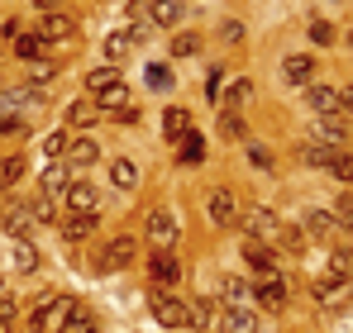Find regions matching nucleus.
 <instances>
[{
  "mask_svg": "<svg viewBox=\"0 0 353 333\" xmlns=\"http://www.w3.org/2000/svg\"><path fill=\"white\" fill-rule=\"evenodd\" d=\"M143 233H148L158 248H172V243H176V215H172V210H148Z\"/></svg>",
  "mask_w": 353,
  "mask_h": 333,
  "instance_id": "6e6552de",
  "label": "nucleus"
},
{
  "mask_svg": "<svg viewBox=\"0 0 353 333\" xmlns=\"http://www.w3.org/2000/svg\"><path fill=\"white\" fill-rule=\"evenodd\" d=\"M191 133V114L181 110V105H172V110L163 114V138H172V143H181Z\"/></svg>",
  "mask_w": 353,
  "mask_h": 333,
  "instance_id": "a211bd4d",
  "label": "nucleus"
},
{
  "mask_svg": "<svg viewBox=\"0 0 353 333\" xmlns=\"http://www.w3.org/2000/svg\"><path fill=\"white\" fill-rule=\"evenodd\" d=\"M248 96H253V86H248V81H234V91H230V100H234V105H243Z\"/></svg>",
  "mask_w": 353,
  "mask_h": 333,
  "instance_id": "de8ad7c7",
  "label": "nucleus"
},
{
  "mask_svg": "<svg viewBox=\"0 0 353 333\" xmlns=\"http://www.w3.org/2000/svg\"><path fill=\"white\" fill-rule=\"evenodd\" d=\"M239 224H243V233H248L253 243H277V233H282V219H277L268 205H248V210H239Z\"/></svg>",
  "mask_w": 353,
  "mask_h": 333,
  "instance_id": "f03ea898",
  "label": "nucleus"
},
{
  "mask_svg": "<svg viewBox=\"0 0 353 333\" xmlns=\"http://www.w3.org/2000/svg\"><path fill=\"white\" fill-rule=\"evenodd\" d=\"M210 219L220 224V228H234L239 224V195L230 186H215L210 191Z\"/></svg>",
  "mask_w": 353,
  "mask_h": 333,
  "instance_id": "0eeeda50",
  "label": "nucleus"
},
{
  "mask_svg": "<svg viewBox=\"0 0 353 333\" xmlns=\"http://www.w3.org/2000/svg\"><path fill=\"white\" fill-rule=\"evenodd\" d=\"M134 43H139V29H115V34L105 39V53H110V57H124Z\"/></svg>",
  "mask_w": 353,
  "mask_h": 333,
  "instance_id": "bb28decb",
  "label": "nucleus"
},
{
  "mask_svg": "<svg viewBox=\"0 0 353 333\" xmlns=\"http://www.w3.org/2000/svg\"><path fill=\"white\" fill-rule=\"evenodd\" d=\"M110 86H119V72H115V67H101V72H91V76H86V96H101V91H110Z\"/></svg>",
  "mask_w": 353,
  "mask_h": 333,
  "instance_id": "c85d7f7f",
  "label": "nucleus"
},
{
  "mask_svg": "<svg viewBox=\"0 0 353 333\" xmlns=\"http://www.w3.org/2000/svg\"><path fill=\"white\" fill-rule=\"evenodd\" d=\"M43 48H48V43H43L39 34H19V39H14V57H24V62H39Z\"/></svg>",
  "mask_w": 353,
  "mask_h": 333,
  "instance_id": "393cba45",
  "label": "nucleus"
},
{
  "mask_svg": "<svg viewBox=\"0 0 353 333\" xmlns=\"http://www.w3.org/2000/svg\"><path fill=\"white\" fill-rule=\"evenodd\" d=\"M201 53V39L196 34H176L172 39V57H196Z\"/></svg>",
  "mask_w": 353,
  "mask_h": 333,
  "instance_id": "ea45409f",
  "label": "nucleus"
},
{
  "mask_svg": "<svg viewBox=\"0 0 353 333\" xmlns=\"http://www.w3.org/2000/svg\"><path fill=\"white\" fill-rule=\"evenodd\" d=\"M34 5H39V10H43V14H48V10H53V5H58V0H34Z\"/></svg>",
  "mask_w": 353,
  "mask_h": 333,
  "instance_id": "603ef678",
  "label": "nucleus"
},
{
  "mask_svg": "<svg viewBox=\"0 0 353 333\" xmlns=\"http://www.w3.org/2000/svg\"><path fill=\"white\" fill-rule=\"evenodd\" d=\"M134 253H139V238H134V233H115V238L96 253V277H115V272H124V267L134 262Z\"/></svg>",
  "mask_w": 353,
  "mask_h": 333,
  "instance_id": "f257e3e1",
  "label": "nucleus"
},
{
  "mask_svg": "<svg viewBox=\"0 0 353 333\" xmlns=\"http://www.w3.org/2000/svg\"><path fill=\"white\" fill-rule=\"evenodd\" d=\"M172 81H176L172 67H163V62H153V67H148V86H153V91H168Z\"/></svg>",
  "mask_w": 353,
  "mask_h": 333,
  "instance_id": "58836bf2",
  "label": "nucleus"
},
{
  "mask_svg": "<svg viewBox=\"0 0 353 333\" xmlns=\"http://www.w3.org/2000/svg\"><path fill=\"white\" fill-rule=\"evenodd\" d=\"M14 267H19V272H34V267H39V253L29 248V238H14Z\"/></svg>",
  "mask_w": 353,
  "mask_h": 333,
  "instance_id": "c9c22d12",
  "label": "nucleus"
},
{
  "mask_svg": "<svg viewBox=\"0 0 353 333\" xmlns=\"http://www.w3.org/2000/svg\"><path fill=\"white\" fill-rule=\"evenodd\" d=\"M39 186H43V195H62V191H67V166L53 162L48 171H43V181H39Z\"/></svg>",
  "mask_w": 353,
  "mask_h": 333,
  "instance_id": "473e14b6",
  "label": "nucleus"
},
{
  "mask_svg": "<svg viewBox=\"0 0 353 333\" xmlns=\"http://www.w3.org/2000/svg\"><path fill=\"white\" fill-rule=\"evenodd\" d=\"M96 100H91V96H81V100H72V105H67V124H72V129H86V124H96Z\"/></svg>",
  "mask_w": 353,
  "mask_h": 333,
  "instance_id": "4be33fe9",
  "label": "nucleus"
},
{
  "mask_svg": "<svg viewBox=\"0 0 353 333\" xmlns=\"http://www.w3.org/2000/svg\"><path fill=\"white\" fill-rule=\"evenodd\" d=\"M225 290H230V300H234L239 310H248V305H253V290H248V286H243L239 277H230V281H225Z\"/></svg>",
  "mask_w": 353,
  "mask_h": 333,
  "instance_id": "4c0bfd02",
  "label": "nucleus"
},
{
  "mask_svg": "<svg viewBox=\"0 0 353 333\" xmlns=\"http://www.w3.org/2000/svg\"><path fill=\"white\" fill-rule=\"evenodd\" d=\"M43 153H48L53 162H58V158H67V133H48V138H43Z\"/></svg>",
  "mask_w": 353,
  "mask_h": 333,
  "instance_id": "79ce46f5",
  "label": "nucleus"
},
{
  "mask_svg": "<svg viewBox=\"0 0 353 333\" xmlns=\"http://www.w3.org/2000/svg\"><path fill=\"white\" fill-rule=\"evenodd\" d=\"M58 333H96V314H91V310H81V305H77V310H72V314H67V324H62Z\"/></svg>",
  "mask_w": 353,
  "mask_h": 333,
  "instance_id": "cd10ccee",
  "label": "nucleus"
},
{
  "mask_svg": "<svg viewBox=\"0 0 353 333\" xmlns=\"http://www.w3.org/2000/svg\"><path fill=\"white\" fill-rule=\"evenodd\" d=\"M0 319H10V324H14V300H0Z\"/></svg>",
  "mask_w": 353,
  "mask_h": 333,
  "instance_id": "3c124183",
  "label": "nucleus"
},
{
  "mask_svg": "<svg viewBox=\"0 0 353 333\" xmlns=\"http://www.w3.org/2000/svg\"><path fill=\"white\" fill-rule=\"evenodd\" d=\"M0 133H5V138H24L29 124H24V119H0Z\"/></svg>",
  "mask_w": 353,
  "mask_h": 333,
  "instance_id": "c03bdc74",
  "label": "nucleus"
},
{
  "mask_svg": "<svg viewBox=\"0 0 353 333\" xmlns=\"http://www.w3.org/2000/svg\"><path fill=\"white\" fill-rule=\"evenodd\" d=\"M334 219L344 224V228H353V195H339V205H334Z\"/></svg>",
  "mask_w": 353,
  "mask_h": 333,
  "instance_id": "37998d69",
  "label": "nucleus"
},
{
  "mask_svg": "<svg viewBox=\"0 0 353 333\" xmlns=\"http://www.w3.org/2000/svg\"><path fill=\"white\" fill-rule=\"evenodd\" d=\"M277 248H287V253H301V248H305V228H296V224H282V233H277Z\"/></svg>",
  "mask_w": 353,
  "mask_h": 333,
  "instance_id": "72a5a7b5",
  "label": "nucleus"
},
{
  "mask_svg": "<svg viewBox=\"0 0 353 333\" xmlns=\"http://www.w3.org/2000/svg\"><path fill=\"white\" fill-rule=\"evenodd\" d=\"M96 158H101L96 138H81V143H67V158H62V162H67V166H91Z\"/></svg>",
  "mask_w": 353,
  "mask_h": 333,
  "instance_id": "aec40b11",
  "label": "nucleus"
},
{
  "mask_svg": "<svg viewBox=\"0 0 353 333\" xmlns=\"http://www.w3.org/2000/svg\"><path fill=\"white\" fill-rule=\"evenodd\" d=\"M201 153H205V138L191 129V133L181 138V158H176V162H181V166H196V162H201Z\"/></svg>",
  "mask_w": 353,
  "mask_h": 333,
  "instance_id": "c756f323",
  "label": "nucleus"
},
{
  "mask_svg": "<svg viewBox=\"0 0 353 333\" xmlns=\"http://www.w3.org/2000/svg\"><path fill=\"white\" fill-rule=\"evenodd\" d=\"M77 310V300L72 295H53V300H43L39 310H34V329L39 333H58L67 324V314Z\"/></svg>",
  "mask_w": 353,
  "mask_h": 333,
  "instance_id": "20e7f679",
  "label": "nucleus"
},
{
  "mask_svg": "<svg viewBox=\"0 0 353 333\" xmlns=\"http://www.w3.org/2000/svg\"><path fill=\"white\" fill-rule=\"evenodd\" d=\"M148 277H153V286H176V281H181V262L172 257V248H158V253H153Z\"/></svg>",
  "mask_w": 353,
  "mask_h": 333,
  "instance_id": "9d476101",
  "label": "nucleus"
},
{
  "mask_svg": "<svg viewBox=\"0 0 353 333\" xmlns=\"http://www.w3.org/2000/svg\"><path fill=\"white\" fill-rule=\"evenodd\" d=\"M134 119H139V105H134V100H129V105H124V110L115 114V124H134Z\"/></svg>",
  "mask_w": 353,
  "mask_h": 333,
  "instance_id": "8fccbe9b",
  "label": "nucleus"
},
{
  "mask_svg": "<svg viewBox=\"0 0 353 333\" xmlns=\"http://www.w3.org/2000/svg\"><path fill=\"white\" fill-rule=\"evenodd\" d=\"M243 257H248V267H253L258 277H277V257H272V248H268V243L243 238Z\"/></svg>",
  "mask_w": 353,
  "mask_h": 333,
  "instance_id": "f8f14e48",
  "label": "nucleus"
},
{
  "mask_svg": "<svg viewBox=\"0 0 353 333\" xmlns=\"http://www.w3.org/2000/svg\"><path fill=\"white\" fill-rule=\"evenodd\" d=\"M72 34H77V19H72V14H58V10H48V14L39 19V39H43V43H67Z\"/></svg>",
  "mask_w": 353,
  "mask_h": 333,
  "instance_id": "1a4fd4ad",
  "label": "nucleus"
},
{
  "mask_svg": "<svg viewBox=\"0 0 353 333\" xmlns=\"http://www.w3.org/2000/svg\"><path fill=\"white\" fill-rule=\"evenodd\" d=\"M0 333H10V319H0Z\"/></svg>",
  "mask_w": 353,
  "mask_h": 333,
  "instance_id": "864d4df0",
  "label": "nucleus"
},
{
  "mask_svg": "<svg viewBox=\"0 0 353 333\" xmlns=\"http://www.w3.org/2000/svg\"><path fill=\"white\" fill-rule=\"evenodd\" d=\"M96 100V110H110V114H119L124 105H129V86L119 81V86H110V91H101V96H91Z\"/></svg>",
  "mask_w": 353,
  "mask_h": 333,
  "instance_id": "5701e85b",
  "label": "nucleus"
},
{
  "mask_svg": "<svg viewBox=\"0 0 353 333\" xmlns=\"http://www.w3.org/2000/svg\"><path fill=\"white\" fill-rule=\"evenodd\" d=\"M315 300L325 305V310H344V300H349V286L334 277H315Z\"/></svg>",
  "mask_w": 353,
  "mask_h": 333,
  "instance_id": "ddd939ff",
  "label": "nucleus"
},
{
  "mask_svg": "<svg viewBox=\"0 0 353 333\" xmlns=\"http://www.w3.org/2000/svg\"><path fill=\"white\" fill-rule=\"evenodd\" d=\"M29 219H34V210L14 200V205L5 210V233H10V238H29Z\"/></svg>",
  "mask_w": 353,
  "mask_h": 333,
  "instance_id": "6ab92c4d",
  "label": "nucleus"
},
{
  "mask_svg": "<svg viewBox=\"0 0 353 333\" xmlns=\"http://www.w3.org/2000/svg\"><path fill=\"white\" fill-rule=\"evenodd\" d=\"M186 324H191V329H210V324H215V300H205V295L191 300V305H186Z\"/></svg>",
  "mask_w": 353,
  "mask_h": 333,
  "instance_id": "412c9836",
  "label": "nucleus"
},
{
  "mask_svg": "<svg viewBox=\"0 0 353 333\" xmlns=\"http://www.w3.org/2000/svg\"><path fill=\"white\" fill-rule=\"evenodd\" d=\"M334 153H339V148H320V143H310V148H301V158H305L310 166H334Z\"/></svg>",
  "mask_w": 353,
  "mask_h": 333,
  "instance_id": "e433bc0d",
  "label": "nucleus"
},
{
  "mask_svg": "<svg viewBox=\"0 0 353 333\" xmlns=\"http://www.w3.org/2000/svg\"><path fill=\"white\" fill-rule=\"evenodd\" d=\"M43 96H48V91H39V86H14V91H0V119H19L24 110L43 105Z\"/></svg>",
  "mask_w": 353,
  "mask_h": 333,
  "instance_id": "39448f33",
  "label": "nucleus"
},
{
  "mask_svg": "<svg viewBox=\"0 0 353 333\" xmlns=\"http://www.w3.org/2000/svg\"><path fill=\"white\" fill-rule=\"evenodd\" d=\"M148 305H153V319H158V324H168V329H181V324H186V300L172 295V290L153 286V290H148Z\"/></svg>",
  "mask_w": 353,
  "mask_h": 333,
  "instance_id": "7ed1b4c3",
  "label": "nucleus"
},
{
  "mask_svg": "<svg viewBox=\"0 0 353 333\" xmlns=\"http://www.w3.org/2000/svg\"><path fill=\"white\" fill-rule=\"evenodd\" d=\"M248 158H253L258 171H272V153H268V148H258V143H253V148H248Z\"/></svg>",
  "mask_w": 353,
  "mask_h": 333,
  "instance_id": "a18cd8bd",
  "label": "nucleus"
},
{
  "mask_svg": "<svg viewBox=\"0 0 353 333\" xmlns=\"http://www.w3.org/2000/svg\"><path fill=\"white\" fill-rule=\"evenodd\" d=\"M24 166H29L24 158H5V162H0V191H10V186L24 176Z\"/></svg>",
  "mask_w": 353,
  "mask_h": 333,
  "instance_id": "f704fd0d",
  "label": "nucleus"
},
{
  "mask_svg": "<svg viewBox=\"0 0 353 333\" xmlns=\"http://www.w3.org/2000/svg\"><path fill=\"white\" fill-rule=\"evenodd\" d=\"M305 100H310V110H315V114H334V119L349 114L344 91H334V86H305Z\"/></svg>",
  "mask_w": 353,
  "mask_h": 333,
  "instance_id": "423d86ee",
  "label": "nucleus"
},
{
  "mask_svg": "<svg viewBox=\"0 0 353 333\" xmlns=\"http://www.w3.org/2000/svg\"><path fill=\"white\" fill-rule=\"evenodd\" d=\"M334 224H339V219H334L330 210H310L301 228H305V233H315V238H325V233H334Z\"/></svg>",
  "mask_w": 353,
  "mask_h": 333,
  "instance_id": "a878e982",
  "label": "nucleus"
},
{
  "mask_svg": "<svg viewBox=\"0 0 353 333\" xmlns=\"http://www.w3.org/2000/svg\"><path fill=\"white\" fill-rule=\"evenodd\" d=\"M67 205H72V215H96L101 191H96L91 181H72V186H67Z\"/></svg>",
  "mask_w": 353,
  "mask_h": 333,
  "instance_id": "9b49d317",
  "label": "nucleus"
},
{
  "mask_svg": "<svg viewBox=\"0 0 353 333\" xmlns=\"http://www.w3.org/2000/svg\"><path fill=\"white\" fill-rule=\"evenodd\" d=\"M110 181H115L119 191H134V186H139V166L129 162V158H115V162H110Z\"/></svg>",
  "mask_w": 353,
  "mask_h": 333,
  "instance_id": "b1692460",
  "label": "nucleus"
},
{
  "mask_svg": "<svg viewBox=\"0 0 353 333\" xmlns=\"http://www.w3.org/2000/svg\"><path fill=\"white\" fill-rule=\"evenodd\" d=\"M315 138H320V148H339V143L349 138V129H344V119L320 114V119H315Z\"/></svg>",
  "mask_w": 353,
  "mask_h": 333,
  "instance_id": "4468645a",
  "label": "nucleus"
},
{
  "mask_svg": "<svg viewBox=\"0 0 353 333\" xmlns=\"http://www.w3.org/2000/svg\"><path fill=\"white\" fill-rule=\"evenodd\" d=\"M310 39H315V43H330V39H334V29H330L325 19H315V24H310Z\"/></svg>",
  "mask_w": 353,
  "mask_h": 333,
  "instance_id": "49530a36",
  "label": "nucleus"
},
{
  "mask_svg": "<svg viewBox=\"0 0 353 333\" xmlns=\"http://www.w3.org/2000/svg\"><path fill=\"white\" fill-rule=\"evenodd\" d=\"M253 300H258L263 310H282V305H287V281H277V277H263V286L253 290Z\"/></svg>",
  "mask_w": 353,
  "mask_h": 333,
  "instance_id": "2eb2a0df",
  "label": "nucleus"
},
{
  "mask_svg": "<svg viewBox=\"0 0 353 333\" xmlns=\"http://www.w3.org/2000/svg\"><path fill=\"white\" fill-rule=\"evenodd\" d=\"M220 119H225V133H230V138H239V133H243V124H239V114H234V110L220 114Z\"/></svg>",
  "mask_w": 353,
  "mask_h": 333,
  "instance_id": "09e8293b",
  "label": "nucleus"
},
{
  "mask_svg": "<svg viewBox=\"0 0 353 333\" xmlns=\"http://www.w3.org/2000/svg\"><path fill=\"white\" fill-rule=\"evenodd\" d=\"M282 76L287 81H296V86H310V76H315V62L305 53H292L287 62H282Z\"/></svg>",
  "mask_w": 353,
  "mask_h": 333,
  "instance_id": "f3484780",
  "label": "nucleus"
},
{
  "mask_svg": "<svg viewBox=\"0 0 353 333\" xmlns=\"http://www.w3.org/2000/svg\"><path fill=\"white\" fill-rule=\"evenodd\" d=\"M330 171H334L339 181H349V186H353V153H344V148H339V153H334V166H330Z\"/></svg>",
  "mask_w": 353,
  "mask_h": 333,
  "instance_id": "a19ab883",
  "label": "nucleus"
},
{
  "mask_svg": "<svg viewBox=\"0 0 353 333\" xmlns=\"http://www.w3.org/2000/svg\"><path fill=\"white\" fill-rule=\"evenodd\" d=\"M148 14L158 24H176L181 19V0H148Z\"/></svg>",
  "mask_w": 353,
  "mask_h": 333,
  "instance_id": "7c9ffc66",
  "label": "nucleus"
},
{
  "mask_svg": "<svg viewBox=\"0 0 353 333\" xmlns=\"http://www.w3.org/2000/svg\"><path fill=\"white\" fill-rule=\"evenodd\" d=\"M62 228H67V238H72V243H81V238H91V233H96V215H72Z\"/></svg>",
  "mask_w": 353,
  "mask_h": 333,
  "instance_id": "2f4dec72",
  "label": "nucleus"
},
{
  "mask_svg": "<svg viewBox=\"0 0 353 333\" xmlns=\"http://www.w3.org/2000/svg\"><path fill=\"white\" fill-rule=\"evenodd\" d=\"M220 333H263L258 329V319H253V310H225L220 314Z\"/></svg>",
  "mask_w": 353,
  "mask_h": 333,
  "instance_id": "dca6fc26",
  "label": "nucleus"
}]
</instances>
